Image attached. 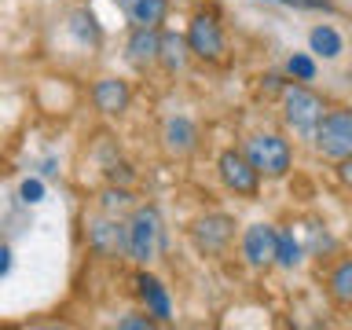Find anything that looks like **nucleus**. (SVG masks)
Listing matches in <instances>:
<instances>
[{
	"instance_id": "obj_3",
	"label": "nucleus",
	"mask_w": 352,
	"mask_h": 330,
	"mask_svg": "<svg viewBox=\"0 0 352 330\" xmlns=\"http://www.w3.org/2000/svg\"><path fill=\"white\" fill-rule=\"evenodd\" d=\"M316 147L327 158H349L352 154V110H327L323 125L316 129Z\"/></svg>"
},
{
	"instance_id": "obj_9",
	"label": "nucleus",
	"mask_w": 352,
	"mask_h": 330,
	"mask_svg": "<svg viewBox=\"0 0 352 330\" xmlns=\"http://www.w3.org/2000/svg\"><path fill=\"white\" fill-rule=\"evenodd\" d=\"M231 235H235V224L220 213L195 220V242H198V250H206V253H224Z\"/></svg>"
},
{
	"instance_id": "obj_15",
	"label": "nucleus",
	"mask_w": 352,
	"mask_h": 330,
	"mask_svg": "<svg viewBox=\"0 0 352 330\" xmlns=\"http://www.w3.org/2000/svg\"><path fill=\"white\" fill-rule=\"evenodd\" d=\"M327 286H330V297H334L341 308H352V257H349V261H341L338 268L330 272Z\"/></svg>"
},
{
	"instance_id": "obj_8",
	"label": "nucleus",
	"mask_w": 352,
	"mask_h": 330,
	"mask_svg": "<svg viewBox=\"0 0 352 330\" xmlns=\"http://www.w3.org/2000/svg\"><path fill=\"white\" fill-rule=\"evenodd\" d=\"M88 242H92L96 253L103 257H121L129 250V228L121 220H110V217H99L88 224Z\"/></svg>"
},
{
	"instance_id": "obj_18",
	"label": "nucleus",
	"mask_w": 352,
	"mask_h": 330,
	"mask_svg": "<svg viewBox=\"0 0 352 330\" xmlns=\"http://www.w3.org/2000/svg\"><path fill=\"white\" fill-rule=\"evenodd\" d=\"M297 261H301V246L294 242L290 231H279V257H275V264H283V268H294Z\"/></svg>"
},
{
	"instance_id": "obj_11",
	"label": "nucleus",
	"mask_w": 352,
	"mask_h": 330,
	"mask_svg": "<svg viewBox=\"0 0 352 330\" xmlns=\"http://www.w3.org/2000/svg\"><path fill=\"white\" fill-rule=\"evenodd\" d=\"M92 103L103 114H121L129 107V85L118 81V77H103V81L92 85Z\"/></svg>"
},
{
	"instance_id": "obj_2",
	"label": "nucleus",
	"mask_w": 352,
	"mask_h": 330,
	"mask_svg": "<svg viewBox=\"0 0 352 330\" xmlns=\"http://www.w3.org/2000/svg\"><path fill=\"white\" fill-rule=\"evenodd\" d=\"M162 242H165V228H162L158 209L140 206L129 220V257L140 264H151L162 253Z\"/></svg>"
},
{
	"instance_id": "obj_13",
	"label": "nucleus",
	"mask_w": 352,
	"mask_h": 330,
	"mask_svg": "<svg viewBox=\"0 0 352 330\" xmlns=\"http://www.w3.org/2000/svg\"><path fill=\"white\" fill-rule=\"evenodd\" d=\"M136 286H140V297H143V305H147V312L154 319H169L173 308H169V294H165V286L154 279V275H140Z\"/></svg>"
},
{
	"instance_id": "obj_6",
	"label": "nucleus",
	"mask_w": 352,
	"mask_h": 330,
	"mask_svg": "<svg viewBox=\"0 0 352 330\" xmlns=\"http://www.w3.org/2000/svg\"><path fill=\"white\" fill-rule=\"evenodd\" d=\"M217 169H220V180H224L235 195H246V198L257 195L261 169L250 162L246 151H224V154H220V162H217Z\"/></svg>"
},
{
	"instance_id": "obj_17",
	"label": "nucleus",
	"mask_w": 352,
	"mask_h": 330,
	"mask_svg": "<svg viewBox=\"0 0 352 330\" xmlns=\"http://www.w3.org/2000/svg\"><path fill=\"white\" fill-rule=\"evenodd\" d=\"M308 41H312V52L323 55V59H338V55H341V37L330 26H316Z\"/></svg>"
},
{
	"instance_id": "obj_14",
	"label": "nucleus",
	"mask_w": 352,
	"mask_h": 330,
	"mask_svg": "<svg viewBox=\"0 0 352 330\" xmlns=\"http://www.w3.org/2000/svg\"><path fill=\"white\" fill-rule=\"evenodd\" d=\"M165 147L173 154H187L195 151V125L187 118H173L169 125H165Z\"/></svg>"
},
{
	"instance_id": "obj_24",
	"label": "nucleus",
	"mask_w": 352,
	"mask_h": 330,
	"mask_svg": "<svg viewBox=\"0 0 352 330\" xmlns=\"http://www.w3.org/2000/svg\"><path fill=\"white\" fill-rule=\"evenodd\" d=\"M268 4H283V0H268Z\"/></svg>"
},
{
	"instance_id": "obj_20",
	"label": "nucleus",
	"mask_w": 352,
	"mask_h": 330,
	"mask_svg": "<svg viewBox=\"0 0 352 330\" xmlns=\"http://www.w3.org/2000/svg\"><path fill=\"white\" fill-rule=\"evenodd\" d=\"M147 316H151V312H147ZM147 316H125V319H118V327H121V330H147V327H151Z\"/></svg>"
},
{
	"instance_id": "obj_7",
	"label": "nucleus",
	"mask_w": 352,
	"mask_h": 330,
	"mask_svg": "<svg viewBox=\"0 0 352 330\" xmlns=\"http://www.w3.org/2000/svg\"><path fill=\"white\" fill-rule=\"evenodd\" d=\"M242 253H246V261L253 268H268V264H275V257H279V231L272 224L246 228V235H242Z\"/></svg>"
},
{
	"instance_id": "obj_16",
	"label": "nucleus",
	"mask_w": 352,
	"mask_h": 330,
	"mask_svg": "<svg viewBox=\"0 0 352 330\" xmlns=\"http://www.w3.org/2000/svg\"><path fill=\"white\" fill-rule=\"evenodd\" d=\"M187 52H191L187 37H176V33H162V55H158V63L165 66V70H180V66L187 63Z\"/></svg>"
},
{
	"instance_id": "obj_4",
	"label": "nucleus",
	"mask_w": 352,
	"mask_h": 330,
	"mask_svg": "<svg viewBox=\"0 0 352 330\" xmlns=\"http://www.w3.org/2000/svg\"><path fill=\"white\" fill-rule=\"evenodd\" d=\"M187 44H191V55H198V59H206V63L224 59V30H220L213 11H198L191 19V26H187Z\"/></svg>"
},
{
	"instance_id": "obj_23",
	"label": "nucleus",
	"mask_w": 352,
	"mask_h": 330,
	"mask_svg": "<svg viewBox=\"0 0 352 330\" xmlns=\"http://www.w3.org/2000/svg\"><path fill=\"white\" fill-rule=\"evenodd\" d=\"M338 176H341V180H345V184L352 187V154H349V158H341V165H338Z\"/></svg>"
},
{
	"instance_id": "obj_5",
	"label": "nucleus",
	"mask_w": 352,
	"mask_h": 330,
	"mask_svg": "<svg viewBox=\"0 0 352 330\" xmlns=\"http://www.w3.org/2000/svg\"><path fill=\"white\" fill-rule=\"evenodd\" d=\"M246 154L261 169V176H286V169H290V143L283 136H272V132L253 136L246 143Z\"/></svg>"
},
{
	"instance_id": "obj_19",
	"label": "nucleus",
	"mask_w": 352,
	"mask_h": 330,
	"mask_svg": "<svg viewBox=\"0 0 352 330\" xmlns=\"http://www.w3.org/2000/svg\"><path fill=\"white\" fill-rule=\"evenodd\" d=\"M290 74L301 77V81H312V77H316V63L308 59V55H294V59H290Z\"/></svg>"
},
{
	"instance_id": "obj_10",
	"label": "nucleus",
	"mask_w": 352,
	"mask_h": 330,
	"mask_svg": "<svg viewBox=\"0 0 352 330\" xmlns=\"http://www.w3.org/2000/svg\"><path fill=\"white\" fill-rule=\"evenodd\" d=\"M132 30H158L169 15V0H118Z\"/></svg>"
},
{
	"instance_id": "obj_21",
	"label": "nucleus",
	"mask_w": 352,
	"mask_h": 330,
	"mask_svg": "<svg viewBox=\"0 0 352 330\" xmlns=\"http://www.w3.org/2000/svg\"><path fill=\"white\" fill-rule=\"evenodd\" d=\"M41 195H44V187H41L37 180H26V184H22V198H26V202H41Z\"/></svg>"
},
{
	"instance_id": "obj_1",
	"label": "nucleus",
	"mask_w": 352,
	"mask_h": 330,
	"mask_svg": "<svg viewBox=\"0 0 352 330\" xmlns=\"http://www.w3.org/2000/svg\"><path fill=\"white\" fill-rule=\"evenodd\" d=\"M283 118L286 125L301 136H316V129L327 118V103L316 92H308L305 85H286L283 88Z\"/></svg>"
},
{
	"instance_id": "obj_12",
	"label": "nucleus",
	"mask_w": 352,
	"mask_h": 330,
	"mask_svg": "<svg viewBox=\"0 0 352 330\" xmlns=\"http://www.w3.org/2000/svg\"><path fill=\"white\" fill-rule=\"evenodd\" d=\"M158 55H162V37H158V30H132V37H129V63L132 66H151V63H158Z\"/></svg>"
},
{
	"instance_id": "obj_22",
	"label": "nucleus",
	"mask_w": 352,
	"mask_h": 330,
	"mask_svg": "<svg viewBox=\"0 0 352 330\" xmlns=\"http://www.w3.org/2000/svg\"><path fill=\"white\" fill-rule=\"evenodd\" d=\"M283 4H297V8H323V11H330V0H283Z\"/></svg>"
}]
</instances>
